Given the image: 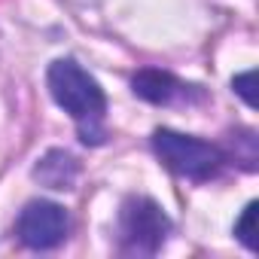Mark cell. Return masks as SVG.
I'll use <instances>...</instances> for the list:
<instances>
[{
  "mask_svg": "<svg viewBox=\"0 0 259 259\" xmlns=\"http://www.w3.org/2000/svg\"><path fill=\"white\" fill-rule=\"evenodd\" d=\"M46 85L52 101L73 119L79 141L85 147H101L107 141V95L101 82L73 58H58L46 70Z\"/></svg>",
  "mask_w": 259,
  "mask_h": 259,
  "instance_id": "1",
  "label": "cell"
},
{
  "mask_svg": "<svg viewBox=\"0 0 259 259\" xmlns=\"http://www.w3.org/2000/svg\"><path fill=\"white\" fill-rule=\"evenodd\" d=\"M150 144H153L156 159L171 174L192 180V183L217 180L232 165L220 144H210V141H201L192 135H180V132H171V128H156Z\"/></svg>",
  "mask_w": 259,
  "mask_h": 259,
  "instance_id": "2",
  "label": "cell"
},
{
  "mask_svg": "<svg viewBox=\"0 0 259 259\" xmlns=\"http://www.w3.org/2000/svg\"><path fill=\"white\" fill-rule=\"evenodd\" d=\"M174 232L171 217L147 195H128L119 207L116 241L125 256H156Z\"/></svg>",
  "mask_w": 259,
  "mask_h": 259,
  "instance_id": "3",
  "label": "cell"
},
{
  "mask_svg": "<svg viewBox=\"0 0 259 259\" xmlns=\"http://www.w3.org/2000/svg\"><path fill=\"white\" fill-rule=\"evenodd\" d=\"M70 235V217L58 201L34 198L16 217V238L28 250H55Z\"/></svg>",
  "mask_w": 259,
  "mask_h": 259,
  "instance_id": "4",
  "label": "cell"
},
{
  "mask_svg": "<svg viewBox=\"0 0 259 259\" xmlns=\"http://www.w3.org/2000/svg\"><path fill=\"white\" fill-rule=\"evenodd\" d=\"M132 92L135 98L156 104V107H177V104H201L207 92L195 82H186L168 70L159 67H144L132 76Z\"/></svg>",
  "mask_w": 259,
  "mask_h": 259,
  "instance_id": "5",
  "label": "cell"
},
{
  "mask_svg": "<svg viewBox=\"0 0 259 259\" xmlns=\"http://www.w3.org/2000/svg\"><path fill=\"white\" fill-rule=\"evenodd\" d=\"M31 177L46 186V189H55V192H67L76 186L79 180V159L67 150H49L37 159Z\"/></svg>",
  "mask_w": 259,
  "mask_h": 259,
  "instance_id": "6",
  "label": "cell"
},
{
  "mask_svg": "<svg viewBox=\"0 0 259 259\" xmlns=\"http://www.w3.org/2000/svg\"><path fill=\"white\" fill-rule=\"evenodd\" d=\"M256 201H250L244 210H241V217L235 220V238L250 250V253H256L259 250V241H256Z\"/></svg>",
  "mask_w": 259,
  "mask_h": 259,
  "instance_id": "7",
  "label": "cell"
},
{
  "mask_svg": "<svg viewBox=\"0 0 259 259\" xmlns=\"http://www.w3.org/2000/svg\"><path fill=\"white\" fill-rule=\"evenodd\" d=\"M253 82H256V73L253 70H247V73H238L235 79H232V92L250 107V110H256V95H253Z\"/></svg>",
  "mask_w": 259,
  "mask_h": 259,
  "instance_id": "8",
  "label": "cell"
}]
</instances>
